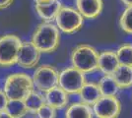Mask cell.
<instances>
[{
  "label": "cell",
  "mask_w": 132,
  "mask_h": 118,
  "mask_svg": "<svg viewBox=\"0 0 132 118\" xmlns=\"http://www.w3.org/2000/svg\"><path fill=\"white\" fill-rule=\"evenodd\" d=\"M31 41L40 53H52L60 44L59 29L52 23L43 22L35 30Z\"/></svg>",
  "instance_id": "6da1fadb"
},
{
  "label": "cell",
  "mask_w": 132,
  "mask_h": 118,
  "mask_svg": "<svg viewBox=\"0 0 132 118\" xmlns=\"http://www.w3.org/2000/svg\"><path fill=\"white\" fill-rule=\"evenodd\" d=\"M3 90L9 101H25L35 90L33 78L22 72L10 74L6 78Z\"/></svg>",
  "instance_id": "7a4b0ae2"
},
{
  "label": "cell",
  "mask_w": 132,
  "mask_h": 118,
  "mask_svg": "<svg viewBox=\"0 0 132 118\" xmlns=\"http://www.w3.org/2000/svg\"><path fill=\"white\" fill-rule=\"evenodd\" d=\"M100 52L87 43L78 44L71 52L72 66L84 74L93 73L99 70Z\"/></svg>",
  "instance_id": "3957f363"
},
{
  "label": "cell",
  "mask_w": 132,
  "mask_h": 118,
  "mask_svg": "<svg viewBox=\"0 0 132 118\" xmlns=\"http://www.w3.org/2000/svg\"><path fill=\"white\" fill-rule=\"evenodd\" d=\"M22 42L16 34H7L0 37V68H10L17 64Z\"/></svg>",
  "instance_id": "277c9868"
},
{
  "label": "cell",
  "mask_w": 132,
  "mask_h": 118,
  "mask_svg": "<svg viewBox=\"0 0 132 118\" xmlns=\"http://www.w3.org/2000/svg\"><path fill=\"white\" fill-rule=\"evenodd\" d=\"M84 19L77 9L62 6L55 18L56 26L64 34H75L83 28Z\"/></svg>",
  "instance_id": "5b68a950"
},
{
  "label": "cell",
  "mask_w": 132,
  "mask_h": 118,
  "mask_svg": "<svg viewBox=\"0 0 132 118\" xmlns=\"http://www.w3.org/2000/svg\"><path fill=\"white\" fill-rule=\"evenodd\" d=\"M33 81L35 88L40 93H47L58 86L59 73L53 66L43 64L34 72Z\"/></svg>",
  "instance_id": "8992f818"
},
{
  "label": "cell",
  "mask_w": 132,
  "mask_h": 118,
  "mask_svg": "<svg viewBox=\"0 0 132 118\" xmlns=\"http://www.w3.org/2000/svg\"><path fill=\"white\" fill-rule=\"evenodd\" d=\"M87 83L85 74L75 67H67L59 73L58 86L68 95H79Z\"/></svg>",
  "instance_id": "52a82bcc"
},
{
  "label": "cell",
  "mask_w": 132,
  "mask_h": 118,
  "mask_svg": "<svg viewBox=\"0 0 132 118\" xmlns=\"http://www.w3.org/2000/svg\"><path fill=\"white\" fill-rule=\"evenodd\" d=\"M92 107L97 118H118L121 113V103L117 96H102Z\"/></svg>",
  "instance_id": "ba28073f"
},
{
  "label": "cell",
  "mask_w": 132,
  "mask_h": 118,
  "mask_svg": "<svg viewBox=\"0 0 132 118\" xmlns=\"http://www.w3.org/2000/svg\"><path fill=\"white\" fill-rule=\"evenodd\" d=\"M40 51L32 41H23L19 51L17 64L25 69H32L39 64Z\"/></svg>",
  "instance_id": "9c48e42d"
},
{
  "label": "cell",
  "mask_w": 132,
  "mask_h": 118,
  "mask_svg": "<svg viewBox=\"0 0 132 118\" xmlns=\"http://www.w3.org/2000/svg\"><path fill=\"white\" fill-rule=\"evenodd\" d=\"M75 6L85 19L94 20L102 14L104 9L103 0H76Z\"/></svg>",
  "instance_id": "30bf717a"
},
{
  "label": "cell",
  "mask_w": 132,
  "mask_h": 118,
  "mask_svg": "<svg viewBox=\"0 0 132 118\" xmlns=\"http://www.w3.org/2000/svg\"><path fill=\"white\" fill-rule=\"evenodd\" d=\"M120 63L116 54V51L106 49L100 52L99 70L104 75H112L119 67Z\"/></svg>",
  "instance_id": "8fae6325"
},
{
  "label": "cell",
  "mask_w": 132,
  "mask_h": 118,
  "mask_svg": "<svg viewBox=\"0 0 132 118\" xmlns=\"http://www.w3.org/2000/svg\"><path fill=\"white\" fill-rule=\"evenodd\" d=\"M45 103L57 109L65 108L69 103V95L61 89L59 86L45 93Z\"/></svg>",
  "instance_id": "7c38bea8"
},
{
  "label": "cell",
  "mask_w": 132,
  "mask_h": 118,
  "mask_svg": "<svg viewBox=\"0 0 132 118\" xmlns=\"http://www.w3.org/2000/svg\"><path fill=\"white\" fill-rule=\"evenodd\" d=\"M79 96H80L82 102L93 106L94 104L102 97V94H101L98 83L87 82L81 90Z\"/></svg>",
  "instance_id": "4fadbf2b"
},
{
  "label": "cell",
  "mask_w": 132,
  "mask_h": 118,
  "mask_svg": "<svg viewBox=\"0 0 132 118\" xmlns=\"http://www.w3.org/2000/svg\"><path fill=\"white\" fill-rule=\"evenodd\" d=\"M93 107L82 101L74 102L67 107L65 118H94Z\"/></svg>",
  "instance_id": "5bb4252c"
},
{
  "label": "cell",
  "mask_w": 132,
  "mask_h": 118,
  "mask_svg": "<svg viewBox=\"0 0 132 118\" xmlns=\"http://www.w3.org/2000/svg\"><path fill=\"white\" fill-rule=\"evenodd\" d=\"M111 76L113 77L119 90H125L132 87V67L119 65Z\"/></svg>",
  "instance_id": "9a60e30c"
},
{
  "label": "cell",
  "mask_w": 132,
  "mask_h": 118,
  "mask_svg": "<svg viewBox=\"0 0 132 118\" xmlns=\"http://www.w3.org/2000/svg\"><path fill=\"white\" fill-rule=\"evenodd\" d=\"M62 8V3L60 0H56L54 2L46 4V5H37L36 4V10L39 16L44 22H50L55 20L58 12Z\"/></svg>",
  "instance_id": "2e32d148"
},
{
  "label": "cell",
  "mask_w": 132,
  "mask_h": 118,
  "mask_svg": "<svg viewBox=\"0 0 132 118\" xmlns=\"http://www.w3.org/2000/svg\"><path fill=\"white\" fill-rule=\"evenodd\" d=\"M98 86L102 96H116L119 88L111 75H104L100 79Z\"/></svg>",
  "instance_id": "e0dca14e"
},
{
  "label": "cell",
  "mask_w": 132,
  "mask_h": 118,
  "mask_svg": "<svg viewBox=\"0 0 132 118\" xmlns=\"http://www.w3.org/2000/svg\"><path fill=\"white\" fill-rule=\"evenodd\" d=\"M24 101L28 108V111L36 114L39 108L45 104V96H43L39 90H34L26 97Z\"/></svg>",
  "instance_id": "ac0fdd59"
},
{
  "label": "cell",
  "mask_w": 132,
  "mask_h": 118,
  "mask_svg": "<svg viewBox=\"0 0 132 118\" xmlns=\"http://www.w3.org/2000/svg\"><path fill=\"white\" fill-rule=\"evenodd\" d=\"M5 111L12 118H22L29 113L24 101H9Z\"/></svg>",
  "instance_id": "d6986e66"
},
{
  "label": "cell",
  "mask_w": 132,
  "mask_h": 118,
  "mask_svg": "<svg viewBox=\"0 0 132 118\" xmlns=\"http://www.w3.org/2000/svg\"><path fill=\"white\" fill-rule=\"evenodd\" d=\"M116 54L120 65L132 67V43H123L120 45L116 50Z\"/></svg>",
  "instance_id": "ffe728a7"
},
{
  "label": "cell",
  "mask_w": 132,
  "mask_h": 118,
  "mask_svg": "<svg viewBox=\"0 0 132 118\" xmlns=\"http://www.w3.org/2000/svg\"><path fill=\"white\" fill-rule=\"evenodd\" d=\"M121 30L128 34H132V7H126L119 18Z\"/></svg>",
  "instance_id": "44dd1931"
},
{
  "label": "cell",
  "mask_w": 132,
  "mask_h": 118,
  "mask_svg": "<svg viewBox=\"0 0 132 118\" xmlns=\"http://www.w3.org/2000/svg\"><path fill=\"white\" fill-rule=\"evenodd\" d=\"M36 116L37 118H56V109L45 103L38 110Z\"/></svg>",
  "instance_id": "7402d4cb"
},
{
  "label": "cell",
  "mask_w": 132,
  "mask_h": 118,
  "mask_svg": "<svg viewBox=\"0 0 132 118\" xmlns=\"http://www.w3.org/2000/svg\"><path fill=\"white\" fill-rule=\"evenodd\" d=\"M8 102H9V98L7 97L6 94L4 93V90H0V113L6 110Z\"/></svg>",
  "instance_id": "603a6c76"
},
{
  "label": "cell",
  "mask_w": 132,
  "mask_h": 118,
  "mask_svg": "<svg viewBox=\"0 0 132 118\" xmlns=\"http://www.w3.org/2000/svg\"><path fill=\"white\" fill-rule=\"evenodd\" d=\"M14 0H0V10H4L13 4Z\"/></svg>",
  "instance_id": "cb8c5ba5"
},
{
  "label": "cell",
  "mask_w": 132,
  "mask_h": 118,
  "mask_svg": "<svg viewBox=\"0 0 132 118\" xmlns=\"http://www.w3.org/2000/svg\"><path fill=\"white\" fill-rule=\"evenodd\" d=\"M56 0H35L37 5H46V4H50L52 2H54Z\"/></svg>",
  "instance_id": "d4e9b609"
},
{
  "label": "cell",
  "mask_w": 132,
  "mask_h": 118,
  "mask_svg": "<svg viewBox=\"0 0 132 118\" xmlns=\"http://www.w3.org/2000/svg\"><path fill=\"white\" fill-rule=\"evenodd\" d=\"M126 7H132V0H120Z\"/></svg>",
  "instance_id": "484cf974"
},
{
  "label": "cell",
  "mask_w": 132,
  "mask_h": 118,
  "mask_svg": "<svg viewBox=\"0 0 132 118\" xmlns=\"http://www.w3.org/2000/svg\"><path fill=\"white\" fill-rule=\"evenodd\" d=\"M0 118H12V117L6 111H3V112L0 113Z\"/></svg>",
  "instance_id": "4316f807"
},
{
  "label": "cell",
  "mask_w": 132,
  "mask_h": 118,
  "mask_svg": "<svg viewBox=\"0 0 132 118\" xmlns=\"http://www.w3.org/2000/svg\"><path fill=\"white\" fill-rule=\"evenodd\" d=\"M22 118H37V116H36V114H34V113H28L26 116H24V117Z\"/></svg>",
  "instance_id": "83f0119b"
}]
</instances>
